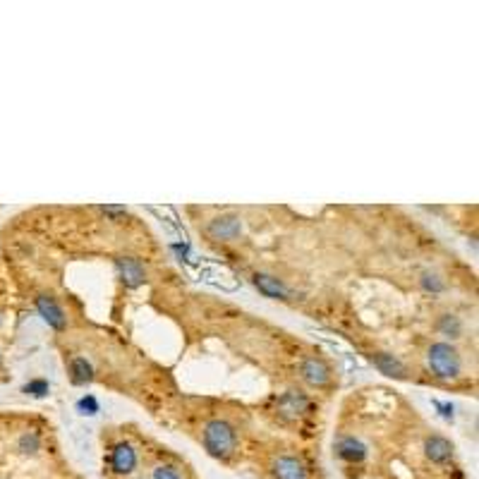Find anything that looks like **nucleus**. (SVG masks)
I'll use <instances>...</instances> for the list:
<instances>
[{"mask_svg":"<svg viewBox=\"0 0 479 479\" xmlns=\"http://www.w3.org/2000/svg\"><path fill=\"white\" fill-rule=\"evenodd\" d=\"M108 462L115 475H130V472H134V467H137V453H134L132 444L120 441V444L113 446Z\"/></svg>","mask_w":479,"mask_h":479,"instance_id":"4","label":"nucleus"},{"mask_svg":"<svg viewBox=\"0 0 479 479\" xmlns=\"http://www.w3.org/2000/svg\"><path fill=\"white\" fill-rule=\"evenodd\" d=\"M77 412L84 414V417H96V414L101 412V405H99V400H96V396L87 393V396L79 398V400H77Z\"/></svg>","mask_w":479,"mask_h":479,"instance_id":"18","label":"nucleus"},{"mask_svg":"<svg viewBox=\"0 0 479 479\" xmlns=\"http://www.w3.org/2000/svg\"><path fill=\"white\" fill-rule=\"evenodd\" d=\"M91 379H94V367H91L89 359L74 357L72 362H70V381H72L74 386H87L91 384Z\"/></svg>","mask_w":479,"mask_h":479,"instance_id":"14","label":"nucleus"},{"mask_svg":"<svg viewBox=\"0 0 479 479\" xmlns=\"http://www.w3.org/2000/svg\"><path fill=\"white\" fill-rule=\"evenodd\" d=\"M336 455L346 462H362L367 457V446L357 436H341L336 441Z\"/></svg>","mask_w":479,"mask_h":479,"instance_id":"13","label":"nucleus"},{"mask_svg":"<svg viewBox=\"0 0 479 479\" xmlns=\"http://www.w3.org/2000/svg\"><path fill=\"white\" fill-rule=\"evenodd\" d=\"M427 364L432 374L441 381H455L462 374V357L450 343H432L427 350Z\"/></svg>","mask_w":479,"mask_h":479,"instance_id":"1","label":"nucleus"},{"mask_svg":"<svg viewBox=\"0 0 479 479\" xmlns=\"http://www.w3.org/2000/svg\"><path fill=\"white\" fill-rule=\"evenodd\" d=\"M273 479H309L305 462L293 455H281L273 460Z\"/></svg>","mask_w":479,"mask_h":479,"instance_id":"10","label":"nucleus"},{"mask_svg":"<svg viewBox=\"0 0 479 479\" xmlns=\"http://www.w3.org/2000/svg\"><path fill=\"white\" fill-rule=\"evenodd\" d=\"M204 448L216 460H228L238 448V436L235 429L225 419H211L204 427Z\"/></svg>","mask_w":479,"mask_h":479,"instance_id":"2","label":"nucleus"},{"mask_svg":"<svg viewBox=\"0 0 479 479\" xmlns=\"http://www.w3.org/2000/svg\"><path fill=\"white\" fill-rule=\"evenodd\" d=\"M36 309H39L41 319H44L51 328H56V331H63V328L67 326L65 311L60 309V305H58L56 300L48 298V295H39V298H36Z\"/></svg>","mask_w":479,"mask_h":479,"instance_id":"8","label":"nucleus"},{"mask_svg":"<svg viewBox=\"0 0 479 479\" xmlns=\"http://www.w3.org/2000/svg\"><path fill=\"white\" fill-rule=\"evenodd\" d=\"M115 268L127 288H139L144 283V278H147L142 261L134 259V257H120V259H115Z\"/></svg>","mask_w":479,"mask_h":479,"instance_id":"11","label":"nucleus"},{"mask_svg":"<svg viewBox=\"0 0 479 479\" xmlns=\"http://www.w3.org/2000/svg\"><path fill=\"white\" fill-rule=\"evenodd\" d=\"M252 283H254V288L259 290L263 298L285 300L290 295L288 285H285L278 276H271V273H254V276H252Z\"/></svg>","mask_w":479,"mask_h":479,"instance_id":"12","label":"nucleus"},{"mask_svg":"<svg viewBox=\"0 0 479 479\" xmlns=\"http://www.w3.org/2000/svg\"><path fill=\"white\" fill-rule=\"evenodd\" d=\"M22 393L31 398H46L48 393H51V384H48L46 379H31L29 384H24Z\"/></svg>","mask_w":479,"mask_h":479,"instance_id":"19","label":"nucleus"},{"mask_svg":"<svg viewBox=\"0 0 479 479\" xmlns=\"http://www.w3.org/2000/svg\"><path fill=\"white\" fill-rule=\"evenodd\" d=\"M436 328H439V333L448 336L450 341H455V338L462 336V321H460V316H455V314H441Z\"/></svg>","mask_w":479,"mask_h":479,"instance_id":"15","label":"nucleus"},{"mask_svg":"<svg viewBox=\"0 0 479 479\" xmlns=\"http://www.w3.org/2000/svg\"><path fill=\"white\" fill-rule=\"evenodd\" d=\"M209 235L216 240H238L242 235V218L235 213H223L209 223Z\"/></svg>","mask_w":479,"mask_h":479,"instance_id":"6","label":"nucleus"},{"mask_svg":"<svg viewBox=\"0 0 479 479\" xmlns=\"http://www.w3.org/2000/svg\"><path fill=\"white\" fill-rule=\"evenodd\" d=\"M369 362L374 364L376 369L384 376H391V379L405 381L410 379V371H407L405 362L400 357H396L393 352H384V350H376V352H369Z\"/></svg>","mask_w":479,"mask_h":479,"instance_id":"3","label":"nucleus"},{"mask_svg":"<svg viewBox=\"0 0 479 479\" xmlns=\"http://www.w3.org/2000/svg\"><path fill=\"white\" fill-rule=\"evenodd\" d=\"M154 479H182L173 465H159L154 470Z\"/></svg>","mask_w":479,"mask_h":479,"instance_id":"21","label":"nucleus"},{"mask_svg":"<svg viewBox=\"0 0 479 479\" xmlns=\"http://www.w3.org/2000/svg\"><path fill=\"white\" fill-rule=\"evenodd\" d=\"M17 448L22 450L24 455H36L41 450V436L36 432H26L22 439H19Z\"/></svg>","mask_w":479,"mask_h":479,"instance_id":"16","label":"nucleus"},{"mask_svg":"<svg viewBox=\"0 0 479 479\" xmlns=\"http://www.w3.org/2000/svg\"><path fill=\"white\" fill-rule=\"evenodd\" d=\"M419 285H422L424 293H432V295H441L446 290V283L441 281L436 273H432V271L422 273V278H419Z\"/></svg>","mask_w":479,"mask_h":479,"instance_id":"17","label":"nucleus"},{"mask_svg":"<svg viewBox=\"0 0 479 479\" xmlns=\"http://www.w3.org/2000/svg\"><path fill=\"white\" fill-rule=\"evenodd\" d=\"M0 326H3V314H0Z\"/></svg>","mask_w":479,"mask_h":479,"instance_id":"22","label":"nucleus"},{"mask_svg":"<svg viewBox=\"0 0 479 479\" xmlns=\"http://www.w3.org/2000/svg\"><path fill=\"white\" fill-rule=\"evenodd\" d=\"M309 398H307V393L302 391H288L281 396V400H278V412L283 414V417H290V419H298L302 417V414L309 410Z\"/></svg>","mask_w":479,"mask_h":479,"instance_id":"9","label":"nucleus"},{"mask_svg":"<svg viewBox=\"0 0 479 479\" xmlns=\"http://www.w3.org/2000/svg\"><path fill=\"white\" fill-rule=\"evenodd\" d=\"M300 374L309 386H316V389H324L331 381V367L324 362L321 357H307L302 364H300Z\"/></svg>","mask_w":479,"mask_h":479,"instance_id":"5","label":"nucleus"},{"mask_svg":"<svg viewBox=\"0 0 479 479\" xmlns=\"http://www.w3.org/2000/svg\"><path fill=\"white\" fill-rule=\"evenodd\" d=\"M455 453V446L450 439H446V436L441 434H432L424 439V455L429 457L436 465H444V462H448L450 457Z\"/></svg>","mask_w":479,"mask_h":479,"instance_id":"7","label":"nucleus"},{"mask_svg":"<svg viewBox=\"0 0 479 479\" xmlns=\"http://www.w3.org/2000/svg\"><path fill=\"white\" fill-rule=\"evenodd\" d=\"M432 405L436 407V410H439V414L446 419V422H453V419H455V407H453V403H444V400H436V398H434Z\"/></svg>","mask_w":479,"mask_h":479,"instance_id":"20","label":"nucleus"}]
</instances>
